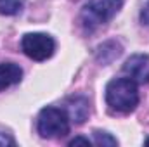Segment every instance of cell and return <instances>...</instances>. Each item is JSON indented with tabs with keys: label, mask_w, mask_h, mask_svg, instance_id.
Listing matches in <instances>:
<instances>
[{
	"label": "cell",
	"mask_w": 149,
	"mask_h": 147,
	"mask_svg": "<svg viewBox=\"0 0 149 147\" xmlns=\"http://www.w3.org/2000/svg\"><path fill=\"white\" fill-rule=\"evenodd\" d=\"M106 102L116 112H130L139 104L137 83L130 78L111 80L106 87Z\"/></svg>",
	"instance_id": "1"
},
{
	"label": "cell",
	"mask_w": 149,
	"mask_h": 147,
	"mask_svg": "<svg viewBox=\"0 0 149 147\" xmlns=\"http://www.w3.org/2000/svg\"><path fill=\"white\" fill-rule=\"evenodd\" d=\"M123 0H90L81 9V24L85 30L94 31L109 23L121 9Z\"/></svg>",
	"instance_id": "2"
},
{
	"label": "cell",
	"mask_w": 149,
	"mask_h": 147,
	"mask_svg": "<svg viewBox=\"0 0 149 147\" xmlns=\"http://www.w3.org/2000/svg\"><path fill=\"white\" fill-rule=\"evenodd\" d=\"M38 133L43 139H59L70 133V116L57 107H43L37 121Z\"/></svg>",
	"instance_id": "3"
},
{
	"label": "cell",
	"mask_w": 149,
	"mask_h": 147,
	"mask_svg": "<svg viewBox=\"0 0 149 147\" xmlns=\"http://www.w3.org/2000/svg\"><path fill=\"white\" fill-rule=\"evenodd\" d=\"M23 52L33 61H45L52 57L56 50V42L45 33H26L21 40Z\"/></svg>",
	"instance_id": "4"
},
{
	"label": "cell",
	"mask_w": 149,
	"mask_h": 147,
	"mask_svg": "<svg viewBox=\"0 0 149 147\" xmlns=\"http://www.w3.org/2000/svg\"><path fill=\"white\" fill-rule=\"evenodd\" d=\"M123 73L135 83H149V55L135 54L123 64Z\"/></svg>",
	"instance_id": "5"
},
{
	"label": "cell",
	"mask_w": 149,
	"mask_h": 147,
	"mask_svg": "<svg viewBox=\"0 0 149 147\" xmlns=\"http://www.w3.org/2000/svg\"><path fill=\"white\" fill-rule=\"evenodd\" d=\"M23 78V69L14 62H2L0 64V92L19 83Z\"/></svg>",
	"instance_id": "6"
},
{
	"label": "cell",
	"mask_w": 149,
	"mask_h": 147,
	"mask_svg": "<svg viewBox=\"0 0 149 147\" xmlns=\"http://www.w3.org/2000/svg\"><path fill=\"white\" fill-rule=\"evenodd\" d=\"M66 109H68V116H70L71 121L83 123L87 119V116H88V101L85 97H80V95L73 97V99L68 101Z\"/></svg>",
	"instance_id": "7"
},
{
	"label": "cell",
	"mask_w": 149,
	"mask_h": 147,
	"mask_svg": "<svg viewBox=\"0 0 149 147\" xmlns=\"http://www.w3.org/2000/svg\"><path fill=\"white\" fill-rule=\"evenodd\" d=\"M21 9H23L21 0H0V14H3V16L19 14Z\"/></svg>",
	"instance_id": "8"
},
{
	"label": "cell",
	"mask_w": 149,
	"mask_h": 147,
	"mask_svg": "<svg viewBox=\"0 0 149 147\" xmlns=\"http://www.w3.org/2000/svg\"><path fill=\"white\" fill-rule=\"evenodd\" d=\"M94 142L97 146H116V139H113L106 132H94Z\"/></svg>",
	"instance_id": "9"
},
{
	"label": "cell",
	"mask_w": 149,
	"mask_h": 147,
	"mask_svg": "<svg viewBox=\"0 0 149 147\" xmlns=\"http://www.w3.org/2000/svg\"><path fill=\"white\" fill-rule=\"evenodd\" d=\"M16 144V140L10 137V135H7V133H0V146H14Z\"/></svg>",
	"instance_id": "10"
},
{
	"label": "cell",
	"mask_w": 149,
	"mask_h": 147,
	"mask_svg": "<svg viewBox=\"0 0 149 147\" xmlns=\"http://www.w3.org/2000/svg\"><path fill=\"white\" fill-rule=\"evenodd\" d=\"M141 21H142V24L149 26V2L144 5V9L141 10Z\"/></svg>",
	"instance_id": "11"
},
{
	"label": "cell",
	"mask_w": 149,
	"mask_h": 147,
	"mask_svg": "<svg viewBox=\"0 0 149 147\" xmlns=\"http://www.w3.org/2000/svg\"><path fill=\"white\" fill-rule=\"evenodd\" d=\"M78 144H83V146H90V140L88 139H83V137H76L70 142V146H78Z\"/></svg>",
	"instance_id": "12"
},
{
	"label": "cell",
	"mask_w": 149,
	"mask_h": 147,
	"mask_svg": "<svg viewBox=\"0 0 149 147\" xmlns=\"http://www.w3.org/2000/svg\"><path fill=\"white\" fill-rule=\"evenodd\" d=\"M146 144H148V146H149V139H148V140H146Z\"/></svg>",
	"instance_id": "13"
}]
</instances>
